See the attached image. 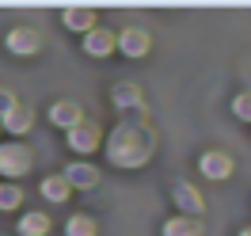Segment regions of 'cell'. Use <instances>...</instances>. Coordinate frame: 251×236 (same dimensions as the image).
Instances as JSON below:
<instances>
[{"label":"cell","instance_id":"obj_5","mask_svg":"<svg viewBox=\"0 0 251 236\" xmlns=\"http://www.w3.org/2000/svg\"><path fill=\"white\" fill-rule=\"evenodd\" d=\"M65 133H69V149H73V153H80V157H88V153H95V149L103 145L99 126H92V122H76V126L65 130Z\"/></svg>","mask_w":251,"mask_h":236},{"label":"cell","instance_id":"obj_18","mask_svg":"<svg viewBox=\"0 0 251 236\" xmlns=\"http://www.w3.org/2000/svg\"><path fill=\"white\" fill-rule=\"evenodd\" d=\"M23 206V190L16 183H0V210H16Z\"/></svg>","mask_w":251,"mask_h":236},{"label":"cell","instance_id":"obj_16","mask_svg":"<svg viewBox=\"0 0 251 236\" xmlns=\"http://www.w3.org/2000/svg\"><path fill=\"white\" fill-rule=\"evenodd\" d=\"M65 236H95V217L88 213H73L65 221Z\"/></svg>","mask_w":251,"mask_h":236},{"label":"cell","instance_id":"obj_14","mask_svg":"<svg viewBox=\"0 0 251 236\" xmlns=\"http://www.w3.org/2000/svg\"><path fill=\"white\" fill-rule=\"evenodd\" d=\"M69 194H73V187L65 183V175H46V179H42V198H46V202L57 206V202H65Z\"/></svg>","mask_w":251,"mask_h":236},{"label":"cell","instance_id":"obj_12","mask_svg":"<svg viewBox=\"0 0 251 236\" xmlns=\"http://www.w3.org/2000/svg\"><path fill=\"white\" fill-rule=\"evenodd\" d=\"M50 122L61 130H73L76 122H84V110L76 107V103H69V99H61V103H53L50 107Z\"/></svg>","mask_w":251,"mask_h":236},{"label":"cell","instance_id":"obj_6","mask_svg":"<svg viewBox=\"0 0 251 236\" xmlns=\"http://www.w3.org/2000/svg\"><path fill=\"white\" fill-rule=\"evenodd\" d=\"M198 172H202L205 179H228V175H232V157L221 153V149H209V153H202V160H198Z\"/></svg>","mask_w":251,"mask_h":236},{"label":"cell","instance_id":"obj_4","mask_svg":"<svg viewBox=\"0 0 251 236\" xmlns=\"http://www.w3.org/2000/svg\"><path fill=\"white\" fill-rule=\"evenodd\" d=\"M114 46L122 50L126 57H145L152 42H149V31H145V27H133V23H129L126 31H118V34H114Z\"/></svg>","mask_w":251,"mask_h":236},{"label":"cell","instance_id":"obj_7","mask_svg":"<svg viewBox=\"0 0 251 236\" xmlns=\"http://www.w3.org/2000/svg\"><path fill=\"white\" fill-rule=\"evenodd\" d=\"M61 175H65V183H69V187H80V190H92L95 183H99V168L88 164V160H73Z\"/></svg>","mask_w":251,"mask_h":236},{"label":"cell","instance_id":"obj_10","mask_svg":"<svg viewBox=\"0 0 251 236\" xmlns=\"http://www.w3.org/2000/svg\"><path fill=\"white\" fill-rule=\"evenodd\" d=\"M84 53H92V57L114 53V34H110L107 27H92V31L84 34Z\"/></svg>","mask_w":251,"mask_h":236},{"label":"cell","instance_id":"obj_1","mask_svg":"<svg viewBox=\"0 0 251 236\" xmlns=\"http://www.w3.org/2000/svg\"><path fill=\"white\" fill-rule=\"evenodd\" d=\"M107 157L114 168H141L152 157V133L137 122H122L110 130L107 137Z\"/></svg>","mask_w":251,"mask_h":236},{"label":"cell","instance_id":"obj_15","mask_svg":"<svg viewBox=\"0 0 251 236\" xmlns=\"http://www.w3.org/2000/svg\"><path fill=\"white\" fill-rule=\"evenodd\" d=\"M46 233H50L46 213H23L19 217V236H46Z\"/></svg>","mask_w":251,"mask_h":236},{"label":"cell","instance_id":"obj_21","mask_svg":"<svg viewBox=\"0 0 251 236\" xmlns=\"http://www.w3.org/2000/svg\"><path fill=\"white\" fill-rule=\"evenodd\" d=\"M240 236H251V225H248V229H240Z\"/></svg>","mask_w":251,"mask_h":236},{"label":"cell","instance_id":"obj_11","mask_svg":"<svg viewBox=\"0 0 251 236\" xmlns=\"http://www.w3.org/2000/svg\"><path fill=\"white\" fill-rule=\"evenodd\" d=\"M172 194H175V206L183 210V217H198V213L205 210V206H202V194L190 187V183H175Z\"/></svg>","mask_w":251,"mask_h":236},{"label":"cell","instance_id":"obj_17","mask_svg":"<svg viewBox=\"0 0 251 236\" xmlns=\"http://www.w3.org/2000/svg\"><path fill=\"white\" fill-rule=\"evenodd\" d=\"M114 103H118V107H137V103H141V88H137V84H118V88H114Z\"/></svg>","mask_w":251,"mask_h":236},{"label":"cell","instance_id":"obj_2","mask_svg":"<svg viewBox=\"0 0 251 236\" xmlns=\"http://www.w3.org/2000/svg\"><path fill=\"white\" fill-rule=\"evenodd\" d=\"M31 172V149L27 145H0V175H8V183Z\"/></svg>","mask_w":251,"mask_h":236},{"label":"cell","instance_id":"obj_9","mask_svg":"<svg viewBox=\"0 0 251 236\" xmlns=\"http://www.w3.org/2000/svg\"><path fill=\"white\" fill-rule=\"evenodd\" d=\"M31 126H34V110H31V107H23V103H19L16 110H8V114L0 118V130H8L12 137H23V133H27Z\"/></svg>","mask_w":251,"mask_h":236},{"label":"cell","instance_id":"obj_3","mask_svg":"<svg viewBox=\"0 0 251 236\" xmlns=\"http://www.w3.org/2000/svg\"><path fill=\"white\" fill-rule=\"evenodd\" d=\"M4 46H8V53H16V57H34L42 50V38H38L34 27H12V31L4 34Z\"/></svg>","mask_w":251,"mask_h":236},{"label":"cell","instance_id":"obj_13","mask_svg":"<svg viewBox=\"0 0 251 236\" xmlns=\"http://www.w3.org/2000/svg\"><path fill=\"white\" fill-rule=\"evenodd\" d=\"M205 229H202V221L198 217H168L164 221V236H202Z\"/></svg>","mask_w":251,"mask_h":236},{"label":"cell","instance_id":"obj_8","mask_svg":"<svg viewBox=\"0 0 251 236\" xmlns=\"http://www.w3.org/2000/svg\"><path fill=\"white\" fill-rule=\"evenodd\" d=\"M61 23L69 27V31L88 34L95 27V8H92V4H69V8L61 12Z\"/></svg>","mask_w":251,"mask_h":236},{"label":"cell","instance_id":"obj_19","mask_svg":"<svg viewBox=\"0 0 251 236\" xmlns=\"http://www.w3.org/2000/svg\"><path fill=\"white\" fill-rule=\"evenodd\" d=\"M232 114L240 118V122H251V92H240L232 99Z\"/></svg>","mask_w":251,"mask_h":236},{"label":"cell","instance_id":"obj_20","mask_svg":"<svg viewBox=\"0 0 251 236\" xmlns=\"http://www.w3.org/2000/svg\"><path fill=\"white\" fill-rule=\"evenodd\" d=\"M19 107V99H16V92H8V88H0V118L8 114V110H16Z\"/></svg>","mask_w":251,"mask_h":236}]
</instances>
